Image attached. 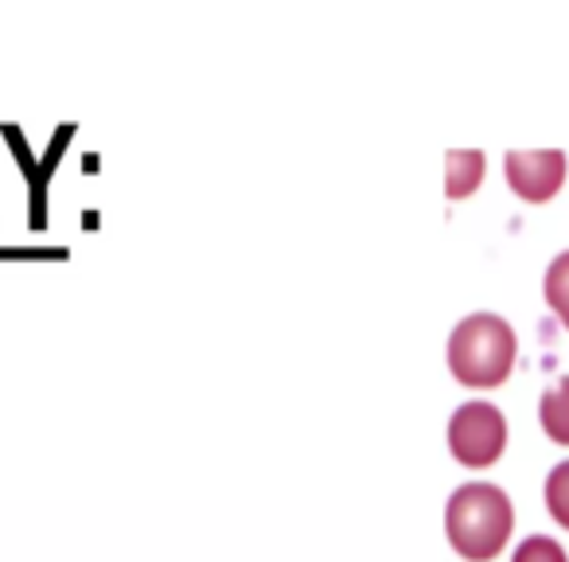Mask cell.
<instances>
[{"mask_svg": "<svg viewBox=\"0 0 569 562\" xmlns=\"http://www.w3.org/2000/svg\"><path fill=\"white\" fill-rule=\"evenodd\" d=\"M515 531V504L499 484L468 481L445 504V535L465 559L488 562L507 546Z\"/></svg>", "mask_w": 569, "mask_h": 562, "instance_id": "cell-1", "label": "cell"}, {"mask_svg": "<svg viewBox=\"0 0 569 562\" xmlns=\"http://www.w3.org/2000/svg\"><path fill=\"white\" fill-rule=\"evenodd\" d=\"M519 359V336L499 313H472L449 336V372L465 387H499Z\"/></svg>", "mask_w": 569, "mask_h": 562, "instance_id": "cell-2", "label": "cell"}, {"mask_svg": "<svg viewBox=\"0 0 569 562\" xmlns=\"http://www.w3.org/2000/svg\"><path fill=\"white\" fill-rule=\"evenodd\" d=\"M449 450L460 465L488 469L507 450V418L496 403H465L449 418Z\"/></svg>", "mask_w": 569, "mask_h": 562, "instance_id": "cell-3", "label": "cell"}, {"mask_svg": "<svg viewBox=\"0 0 569 562\" xmlns=\"http://www.w3.org/2000/svg\"><path fill=\"white\" fill-rule=\"evenodd\" d=\"M507 184L527 204H546L561 191L569 160L561 149H511L503 160Z\"/></svg>", "mask_w": 569, "mask_h": 562, "instance_id": "cell-4", "label": "cell"}, {"mask_svg": "<svg viewBox=\"0 0 569 562\" xmlns=\"http://www.w3.org/2000/svg\"><path fill=\"white\" fill-rule=\"evenodd\" d=\"M488 157L480 149H449L445 152V196L465 199L483 184Z\"/></svg>", "mask_w": 569, "mask_h": 562, "instance_id": "cell-5", "label": "cell"}, {"mask_svg": "<svg viewBox=\"0 0 569 562\" xmlns=\"http://www.w3.org/2000/svg\"><path fill=\"white\" fill-rule=\"evenodd\" d=\"M538 422H542L546 437L558 445H569V375L542 391L538 398Z\"/></svg>", "mask_w": 569, "mask_h": 562, "instance_id": "cell-6", "label": "cell"}, {"mask_svg": "<svg viewBox=\"0 0 569 562\" xmlns=\"http://www.w3.org/2000/svg\"><path fill=\"white\" fill-rule=\"evenodd\" d=\"M542 294H546V305L558 313V321L569 328V250H561L558 258L546 266V277H542Z\"/></svg>", "mask_w": 569, "mask_h": 562, "instance_id": "cell-7", "label": "cell"}, {"mask_svg": "<svg viewBox=\"0 0 569 562\" xmlns=\"http://www.w3.org/2000/svg\"><path fill=\"white\" fill-rule=\"evenodd\" d=\"M546 507L550 515L569 531V457L558 461V465L546 473Z\"/></svg>", "mask_w": 569, "mask_h": 562, "instance_id": "cell-8", "label": "cell"}, {"mask_svg": "<svg viewBox=\"0 0 569 562\" xmlns=\"http://www.w3.org/2000/svg\"><path fill=\"white\" fill-rule=\"evenodd\" d=\"M511 562H569L566 546L550 535H527L519 546H515Z\"/></svg>", "mask_w": 569, "mask_h": 562, "instance_id": "cell-9", "label": "cell"}]
</instances>
